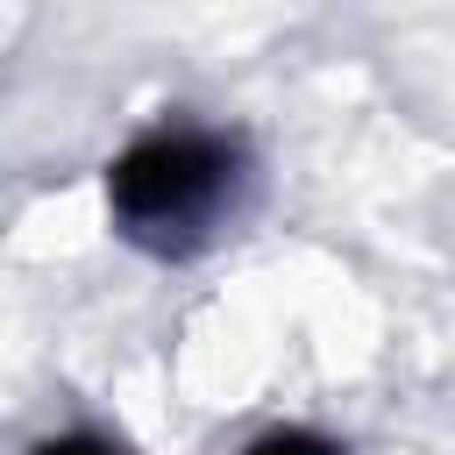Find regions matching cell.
Segmentation results:
<instances>
[{
    "mask_svg": "<svg viewBox=\"0 0 455 455\" xmlns=\"http://www.w3.org/2000/svg\"><path fill=\"white\" fill-rule=\"evenodd\" d=\"M228 185H235V149L199 128H164V135L135 142L107 178L114 213L142 242H185L192 228H206L220 213Z\"/></svg>",
    "mask_w": 455,
    "mask_h": 455,
    "instance_id": "1",
    "label": "cell"
},
{
    "mask_svg": "<svg viewBox=\"0 0 455 455\" xmlns=\"http://www.w3.org/2000/svg\"><path fill=\"white\" fill-rule=\"evenodd\" d=\"M242 455H334V441H320V434H299V427H284V434H263V441H249Z\"/></svg>",
    "mask_w": 455,
    "mask_h": 455,
    "instance_id": "2",
    "label": "cell"
},
{
    "mask_svg": "<svg viewBox=\"0 0 455 455\" xmlns=\"http://www.w3.org/2000/svg\"><path fill=\"white\" fill-rule=\"evenodd\" d=\"M36 455H121V448H107L100 434H64V441H43Z\"/></svg>",
    "mask_w": 455,
    "mask_h": 455,
    "instance_id": "3",
    "label": "cell"
}]
</instances>
